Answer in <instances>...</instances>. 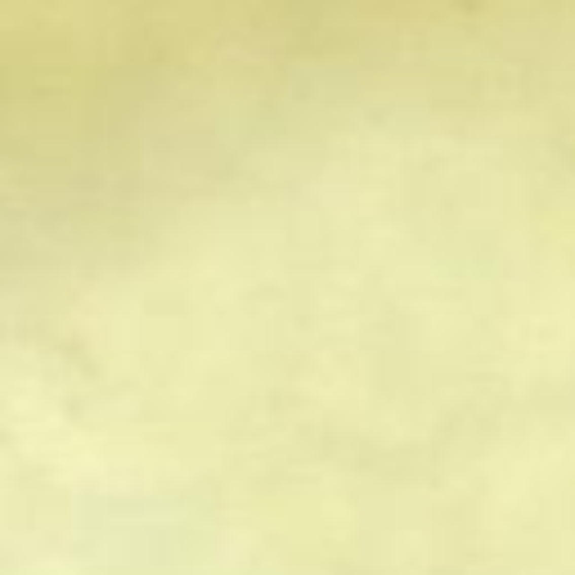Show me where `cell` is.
Instances as JSON below:
<instances>
[{"label":"cell","instance_id":"6da1fadb","mask_svg":"<svg viewBox=\"0 0 575 575\" xmlns=\"http://www.w3.org/2000/svg\"><path fill=\"white\" fill-rule=\"evenodd\" d=\"M283 5H288V0H283ZM279 36H283V18H279Z\"/></svg>","mask_w":575,"mask_h":575}]
</instances>
